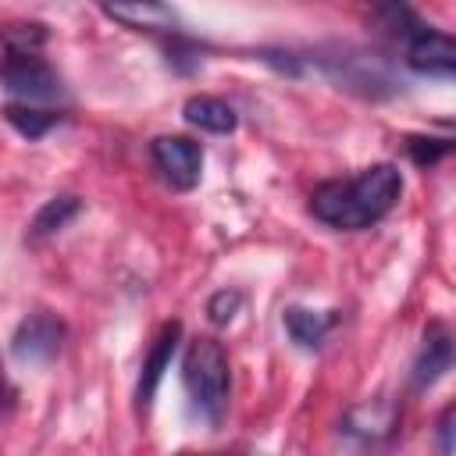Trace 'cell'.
Here are the masks:
<instances>
[{
  "mask_svg": "<svg viewBox=\"0 0 456 456\" xmlns=\"http://www.w3.org/2000/svg\"><path fill=\"white\" fill-rule=\"evenodd\" d=\"M403 196V175L395 164H374L356 178L324 182L310 196V210L335 232H363L378 224Z\"/></svg>",
  "mask_w": 456,
  "mask_h": 456,
  "instance_id": "6da1fadb",
  "label": "cell"
},
{
  "mask_svg": "<svg viewBox=\"0 0 456 456\" xmlns=\"http://www.w3.org/2000/svg\"><path fill=\"white\" fill-rule=\"evenodd\" d=\"M182 381H185L192 406L210 424H217L232 395V367H228L224 346L217 338H192L182 356Z\"/></svg>",
  "mask_w": 456,
  "mask_h": 456,
  "instance_id": "7a4b0ae2",
  "label": "cell"
},
{
  "mask_svg": "<svg viewBox=\"0 0 456 456\" xmlns=\"http://www.w3.org/2000/svg\"><path fill=\"white\" fill-rule=\"evenodd\" d=\"M64 346V321L50 310H32L28 317H21V324L14 328L11 338V353L18 363L28 367H43L50 363Z\"/></svg>",
  "mask_w": 456,
  "mask_h": 456,
  "instance_id": "3957f363",
  "label": "cell"
},
{
  "mask_svg": "<svg viewBox=\"0 0 456 456\" xmlns=\"http://www.w3.org/2000/svg\"><path fill=\"white\" fill-rule=\"evenodd\" d=\"M0 86L21 103H39V100H57L64 93L61 75L36 53V57H4L0 61Z\"/></svg>",
  "mask_w": 456,
  "mask_h": 456,
  "instance_id": "277c9868",
  "label": "cell"
},
{
  "mask_svg": "<svg viewBox=\"0 0 456 456\" xmlns=\"http://www.w3.org/2000/svg\"><path fill=\"white\" fill-rule=\"evenodd\" d=\"M150 157L171 189L189 192L203 175V150L189 135H157L150 142Z\"/></svg>",
  "mask_w": 456,
  "mask_h": 456,
  "instance_id": "5b68a950",
  "label": "cell"
},
{
  "mask_svg": "<svg viewBox=\"0 0 456 456\" xmlns=\"http://www.w3.org/2000/svg\"><path fill=\"white\" fill-rule=\"evenodd\" d=\"M406 43V64L420 75H452L456 71V43L449 32H438L431 25H417L403 36Z\"/></svg>",
  "mask_w": 456,
  "mask_h": 456,
  "instance_id": "8992f818",
  "label": "cell"
},
{
  "mask_svg": "<svg viewBox=\"0 0 456 456\" xmlns=\"http://www.w3.org/2000/svg\"><path fill=\"white\" fill-rule=\"evenodd\" d=\"M449 367H452V335H449V328L442 321H431L424 328V342H420V353L413 360V385L417 388H428Z\"/></svg>",
  "mask_w": 456,
  "mask_h": 456,
  "instance_id": "52a82bcc",
  "label": "cell"
},
{
  "mask_svg": "<svg viewBox=\"0 0 456 456\" xmlns=\"http://www.w3.org/2000/svg\"><path fill=\"white\" fill-rule=\"evenodd\" d=\"M178 338H182V324H178V321H171V324L160 328V335H157V342H153V349H150V356H146V363H142L139 385H135V403H139L142 410H150L153 392H157V385H160V378H164V370L171 367V356H175V349H178Z\"/></svg>",
  "mask_w": 456,
  "mask_h": 456,
  "instance_id": "ba28073f",
  "label": "cell"
},
{
  "mask_svg": "<svg viewBox=\"0 0 456 456\" xmlns=\"http://www.w3.org/2000/svg\"><path fill=\"white\" fill-rule=\"evenodd\" d=\"M281 321H285V331L292 335L296 346H303V349H317V346L328 338V331L335 328L338 317H335V310H328V314H314V310H306V306H285Z\"/></svg>",
  "mask_w": 456,
  "mask_h": 456,
  "instance_id": "9c48e42d",
  "label": "cell"
},
{
  "mask_svg": "<svg viewBox=\"0 0 456 456\" xmlns=\"http://www.w3.org/2000/svg\"><path fill=\"white\" fill-rule=\"evenodd\" d=\"M182 114H185V121L189 125H196L200 132H214V135H228L232 128H235V110L224 103V100H217V96H189L185 100V107H182Z\"/></svg>",
  "mask_w": 456,
  "mask_h": 456,
  "instance_id": "30bf717a",
  "label": "cell"
},
{
  "mask_svg": "<svg viewBox=\"0 0 456 456\" xmlns=\"http://www.w3.org/2000/svg\"><path fill=\"white\" fill-rule=\"evenodd\" d=\"M103 14L128 28H150V32H164L175 25V11L164 4H107Z\"/></svg>",
  "mask_w": 456,
  "mask_h": 456,
  "instance_id": "8fae6325",
  "label": "cell"
},
{
  "mask_svg": "<svg viewBox=\"0 0 456 456\" xmlns=\"http://www.w3.org/2000/svg\"><path fill=\"white\" fill-rule=\"evenodd\" d=\"M78 210H82L78 196H53V200H46V203L36 210L32 224H28V239H32V242H39V239L57 235L61 228H68V224L75 221V214H78Z\"/></svg>",
  "mask_w": 456,
  "mask_h": 456,
  "instance_id": "7c38bea8",
  "label": "cell"
},
{
  "mask_svg": "<svg viewBox=\"0 0 456 456\" xmlns=\"http://www.w3.org/2000/svg\"><path fill=\"white\" fill-rule=\"evenodd\" d=\"M4 57H36L46 46V25L39 21H11L0 28Z\"/></svg>",
  "mask_w": 456,
  "mask_h": 456,
  "instance_id": "4fadbf2b",
  "label": "cell"
},
{
  "mask_svg": "<svg viewBox=\"0 0 456 456\" xmlns=\"http://www.w3.org/2000/svg\"><path fill=\"white\" fill-rule=\"evenodd\" d=\"M4 121L18 135H25V139H43L61 121V114L57 110H46V107H32V103H7L4 107Z\"/></svg>",
  "mask_w": 456,
  "mask_h": 456,
  "instance_id": "5bb4252c",
  "label": "cell"
},
{
  "mask_svg": "<svg viewBox=\"0 0 456 456\" xmlns=\"http://www.w3.org/2000/svg\"><path fill=\"white\" fill-rule=\"evenodd\" d=\"M406 153L413 157L417 167H431L449 153V139H431V135H410L406 139Z\"/></svg>",
  "mask_w": 456,
  "mask_h": 456,
  "instance_id": "9a60e30c",
  "label": "cell"
},
{
  "mask_svg": "<svg viewBox=\"0 0 456 456\" xmlns=\"http://www.w3.org/2000/svg\"><path fill=\"white\" fill-rule=\"evenodd\" d=\"M239 306H242V296H239L235 289H221V292L210 296V303H207V317H210L214 324H228V321L235 317Z\"/></svg>",
  "mask_w": 456,
  "mask_h": 456,
  "instance_id": "2e32d148",
  "label": "cell"
},
{
  "mask_svg": "<svg viewBox=\"0 0 456 456\" xmlns=\"http://www.w3.org/2000/svg\"><path fill=\"white\" fill-rule=\"evenodd\" d=\"M438 456H452V406H445L438 417Z\"/></svg>",
  "mask_w": 456,
  "mask_h": 456,
  "instance_id": "e0dca14e",
  "label": "cell"
},
{
  "mask_svg": "<svg viewBox=\"0 0 456 456\" xmlns=\"http://www.w3.org/2000/svg\"><path fill=\"white\" fill-rule=\"evenodd\" d=\"M14 406V388L7 385V378H4V370H0V413H7Z\"/></svg>",
  "mask_w": 456,
  "mask_h": 456,
  "instance_id": "ac0fdd59",
  "label": "cell"
}]
</instances>
